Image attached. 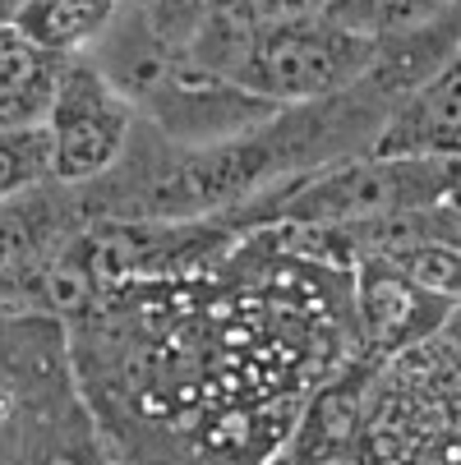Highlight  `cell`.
Segmentation results:
<instances>
[{
  "label": "cell",
  "instance_id": "6da1fadb",
  "mask_svg": "<svg viewBox=\"0 0 461 465\" xmlns=\"http://www.w3.org/2000/svg\"><path fill=\"white\" fill-rule=\"evenodd\" d=\"M461 175L456 157H356L342 166H323L291 180L277 193L226 213L240 226H314V231H351L383 217H402L416 208H438L452 198Z\"/></svg>",
  "mask_w": 461,
  "mask_h": 465
},
{
  "label": "cell",
  "instance_id": "7a4b0ae2",
  "mask_svg": "<svg viewBox=\"0 0 461 465\" xmlns=\"http://www.w3.org/2000/svg\"><path fill=\"white\" fill-rule=\"evenodd\" d=\"M383 46L387 42L351 33L323 15L263 24L249 28V42L231 70V88L277 111L296 102H323L365 84L383 64Z\"/></svg>",
  "mask_w": 461,
  "mask_h": 465
},
{
  "label": "cell",
  "instance_id": "3957f363",
  "mask_svg": "<svg viewBox=\"0 0 461 465\" xmlns=\"http://www.w3.org/2000/svg\"><path fill=\"white\" fill-rule=\"evenodd\" d=\"M46 134H51V162L60 184L97 180L125 148L135 106H129L115 84L97 70L88 55H70L60 64V79L46 106Z\"/></svg>",
  "mask_w": 461,
  "mask_h": 465
},
{
  "label": "cell",
  "instance_id": "277c9868",
  "mask_svg": "<svg viewBox=\"0 0 461 465\" xmlns=\"http://www.w3.org/2000/svg\"><path fill=\"white\" fill-rule=\"evenodd\" d=\"M378 157H456L461 162V46L420 79L374 134Z\"/></svg>",
  "mask_w": 461,
  "mask_h": 465
},
{
  "label": "cell",
  "instance_id": "5b68a950",
  "mask_svg": "<svg viewBox=\"0 0 461 465\" xmlns=\"http://www.w3.org/2000/svg\"><path fill=\"white\" fill-rule=\"evenodd\" d=\"M356 295H360V327L378 355H392V351L429 337L452 313V300L425 291L392 258L356 262Z\"/></svg>",
  "mask_w": 461,
  "mask_h": 465
},
{
  "label": "cell",
  "instance_id": "8992f818",
  "mask_svg": "<svg viewBox=\"0 0 461 465\" xmlns=\"http://www.w3.org/2000/svg\"><path fill=\"white\" fill-rule=\"evenodd\" d=\"M125 0H24L15 15V33L46 55H84L115 24Z\"/></svg>",
  "mask_w": 461,
  "mask_h": 465
},
{
  "label": "cell",
  "instance_id": "52a82bcc",
  "mask_svg": "<svg viewBox=\"0 0 461 465\" xmlns=\"http://www.w3.org/2000/svg\"><path fill=\"white\" fill-rule=\"evenodd\" d=\"M60 55L37 51L15 28H0V129L42 124L55 79H60Z\"/></svg>",
  "mask_w": 461,
  "mask_h": 465
},
{
  "label": "cell",
  "instance_id": "ba28073f",
  "mask_svg": "<svg viewBox=\"0 0 461 465\" xmlns=\"http://www.w3.org/2000/svg\"><path fill=\"white\" fill-rule=\"evenodd\" d=\"M452 5L456 0H327L323 19L365 37H378V42H397V37L434 28Z\"/></svg>",
  "mask_w": 461,
  "mask_h": 465
},
{
  "label": "cell",
  "instance_id": "9c48e42d",
  "mask_svg": "<svg viewBox=\"0 0 461 465\" xmlns=\"http://www.w3.org/2000/svg\"><path fill=\"white\" fill-rule=\"evenodd\" d=\"M46 180H55L46 124L0 129V203L28 193V189H42Z\"/></svg>",
  "mask_w": 461,
  "mask_h": 465
},
{
  "label": "cell",
  "instance_id": "30bf717a",
  "mask_svg": "<svg viewBox=\"0 0 461 465\" xmlns=\"http://www.w3.org/2000/svg\"><path fill=\"white\" fill-rule=\"evenodd\" d=\"M144 5V19L153 28V37L171 51H185L199 33V24L208 19L213 0H139Z\"/></svg>",
  "mask_w": 461,
  "mask_h": 465
},
{
  "label": "cell",
  "instance_id": "8fae6325",
  "mask_svg": "<svg viewBox=\"0 0 461 465\" xmlns=\"http://www.w3.org/2000/svg\"><path fill=\"white\" fill-rule=\"evenodd\" d=\"M323 5H327V0H213L217 15L240 19L249 28L286 24V19H309V15H323Z\"/></svg>",
  "mask_w": 461,
  "mask_h": 465
},
{
  "label": "cell",
  "instance_id": "7c38bea8",
  "mask_svg": "<svg viewBox=\"0 0 461 465\" xmlns=\"http://www.w3.org/2000/svg\"><path fill=\"white\" fill-rule=\"evenodd\" d=\"M438 24H443V33H452V46H461V0H456V5H452Z\"/></svg>",
  "mask_w": 461,
  "mask_h": 465
},
{
  "label": "cell",
  "instance_id": "4fadbf2b",
  "mask_svg": "<svg viewBox=\"0 0 461 465\" xmlns=\"http://www.w3.org/2000/svg\"><path fill=\"white\" fill-rule=\"evenodd\" d=\"M24 0H0V28H15V15H19Z\"/></svg>",
  "mask_w": 461,
  "mask_h": 465
},
{
  "label": "cell",
  "instance_id": "5bb4252c",
  "mask_svg": "<svg viewBox=\"0 0 461 465\" xmlns=\"http://www.w3.org/2000/svg\"><path fill=\"white\" fill-rule=\"evenodd\" d=\"M447 203H452V208L461 213V175H456V189H452V198H447Z\"/></svg>",
  "mask_w": 461,
  "mask_h": 465
}]
</instances>
